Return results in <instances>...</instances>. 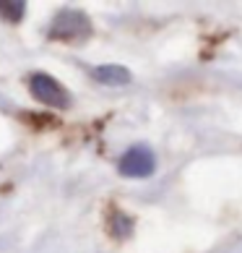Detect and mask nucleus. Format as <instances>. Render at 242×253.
<instances>
[{
	"instance_id": "f257e3e1",
	"label": "nucleus",
	"mask_w": 242,
	"mask_h": 253,
	"mask_svg": "<svg viewBox=\"0 0 242 253\" xmlns=\"http://www.w3.org/2000/svg\"><path fill=\"white\" fill-rule=\"evenodd\" d=\"M29 89L39 102H44V105H50L55 110H68L70 107L68 89H65L55 76H50V73H34L29 79Z\"/></svg>"
},
{
	"instance_id": "f03ea898",
	"label": "nucleus",
	"mask_w": 242,
	"mask_h": 253,
	"mask_svg": "<svg viewBox=\"0 0 242 253\" xmlns=\"http://www.w3.org/2000/svg\"><path fill=\"white\" fill-rule=\"evenodd\" d=\"M117 170L123 177H148V175H154L156 170V159L154 154L148 152L146 146H133V149H128V152L120 157V165H117Z\"/></svg>"
},
{
	"instance_id": "7ed1b4c3",
	"label": "nucleus",
	"mask_w": 242,
	"mask_h": 253,
	"mask_svg": "<svg viewBox=\"0 0 242 253\" xmlns=\"http://www.w3.org/2000/svg\"><path fill=\"white\" fill-rule=\"evenodd\" d=\"M91 34V24L81 11H60L50 26V37L55 40H73V37Z\"/></svg>"
},
{
	"instance_id": "20e7f679",
	"label": "nucleus",
	"mask_w": 242,
	"mask_h": 253,
	"mask_svg": "<svg viewBox=\"0 0 242 253\" xmlns=\"http://www.w3.org/2000/svg\"><path fill=\"white\" fill-rule=\"evenodd\" d=\"M91 76L104 86H125V84H130V71L123 68V65H99V68L91 71Z\"/></svg>"
},
{
	"instance_id": "39448f33",
	"label": "nucleus",
	"mask_w": 242,
	"mask_h": 253,
	"mask_svg": "<svg viewBox=\"0 0 242 253\" xmlns=\"http://www.w3.org/2000/svg\"><path fill=\"white\" fill-rule=\"evenodd\" d=\"M24 11H26V5L21 3V0H16V3H0V16L11 18V21H21Z\"/></svg>"
},
{
	"instance_id": "423d86ee",
	"label": "nucleus",
	"mask_w": 242,
	"mask_h": 253,
	"mask_svg": "<svg viewBox=\"0 0 242 253\" xmlns=\"http://www.w3.org/2000/svg\"><path fill=\"white\" fill-rule=\"evenodd\" d=\"M115 219H117V222L112 224V235H115V238H128V232L133 230V222H130L128 217H120V214H117Z\"/></svg>"
}]
</instances>
